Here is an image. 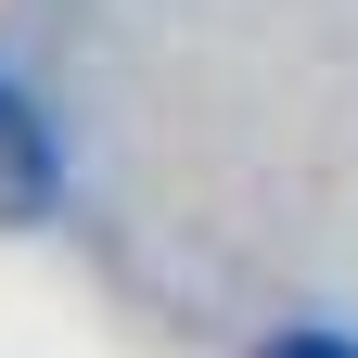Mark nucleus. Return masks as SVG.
Segmentation results:
<instances>
[{
	"mask_svg": "<svg viewBox=\"0 0 358 358\" xmlns=\"http://www.w3.org/2000/svg\"><path fill=\"white\" fill-rule=\"evenodd\" d=\"M52 205V141H38V115L0 90V217H38Z\"/></svg>",
	"mask_w": 358,
	"mask_h": 358,
	"instance_id": "nucleus-1",
	"label": "nucleus"
},
{
	"mask_svg": "<svg viewBox=\"0 0 358 358\" xmlns=\"http://www.w3.org/2000/svg\"><path fill=\"white\" fill-rule=\"evenodd\" d=\"M256 358H358V345H345V333H268Z\"/></svg>",
	"mask_w": 358,
	"mask_h": 358,
	"instance_id": "nucleus-2",
	"label": "nucleus"
}]
</instances>
